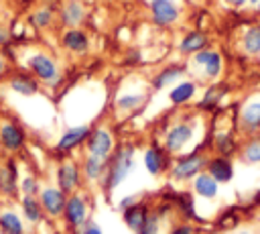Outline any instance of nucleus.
Segmentation results:
<instances>
[{
  "label": "nucleus",
  "mask_w": 260,
  "mask_h": 234,
  "mask_svg": "<svg viewBox=\"0 0 260 234\" xmlns=\"http://www.w3.org/2000/svg\"><path fill=\"white\" fill-rule=\"evenodd\" d=\"M134 167V144H122L116 149V153L112 157H108V167L102 179L104 191L110 193L114 191L132 171Z\"/></svg>",
  "instance_id": "obj_1"
},
{
  "label": "nucleus",
  "mask_w": 260,
  "mask_h": 234,
  "mask_svg": "<svg viewBox=\"0 0 260 234\" xmlns=\"http://www.w3.org/2000/svg\"><path fill=\"white\" fill-rule=\"evenodd\" d=\"M205 167H207V157L199 151H193L189 155L175 159V163L169 169V175L177 181H187V179H195L201 171H205Z\"/></svg>",
  "instance_id": "obj_2"
},
{
  "label": "nucleus",
  "mask_w": 260,
  "mask_h": 234,
  "mask_svg": "<svg viewBox=\"0 0 260 234\" xmlns=\"http://www.w3.org/2000/svg\"><path fill=\"white\" fill-rule=\"evenodd\" d=\"M26 65H28L30 73L39 79V83H45L49 87H55L61 81V71H59L57 63L49 55H45V53H35L28 59Z\"/></svg>",
  "instance_id": "obj_3"
},
{
  "label": "nucleus",
  "mask_w": 260,
  "mask_h": 234,
  "mask_svg": "<svg viewBox=\"0 0 260 234\" xmlns=\"http://www.w3.org/2000/svg\"><path fill=\"white\" fill-rule=\"evenodd\" d=\"M26 144V132L24 128L12 120V118H2L0 120V149L4 153H20Z\"/></svg>",
  "instance_id": "obj_4"
},
{
  "label": "nucleus",
  "mask_w": 260,
  "mask_h": 234,
  "mask_svg": "<svg viewBox=\"0 0 260 234\" xmlns=\"http://www.w3.org/2000/svg\"><path fill=\"white\" fill-rule=\"evenodd\" d=\"M87 214H89L87 197L79 189L73 191V193H69L67 195V201H65V212H63V218H65L67 226L71 230H79L87 222Z\"/></svg>",
  "instance_id": "obj_5"
},
{
  "label": "nucleus",
  "mask_w": 260,
  "mask_h": 234,
  "mask_svg": "<svg viewBox=\"0 0 260 234\" xmlns=\"http://www.w3.org/2000/svg\"><path fill=\"white\" fill-rule=\"evenodd\" d=\"M55 179H57V187L63 191V193H73L79 189L81 185V169L75 161L71 159H65L59 163L57 167V173H55Z\"/></svg>",
  "instance_id": "obj_6"
},
{
  "label": "nucleus",
  "mask_w": 260,
  "mask_h": 234,
  "mask_svg": "<svg viewBox=\"0 0 260 234\" xmlns=\"http://www.w3.org/2000/svg\"><path fill=\"white\" fill-rule=\"evenodd\" d=\"M39 201L43 206V212L51 218H59L65 212V201L67 193H63L57 185H47L39 191Z\"/></svg>",
  "instance_id": "obj_7"
},
{
  "label": "nucleus",
  "mask_w": 260,
  "mask_h": 234,
  "mask_svg": "<svg viewBox=\"0 0 260 234\" xmlns=\"http://www.w3.org/2000/svg\"><path fill=\"white\" fill-rule=\"evenodd\" d=\"M89 132H91V126H89V124L69 126V128L59 136V140H57V144H55V151H57V153H71V151H75L77 147L85 144Z\"/></svg>",
  "instance_id": "obj_8"
},
{
  "label": "nucleus",
  "mask_w": 260,
  "mask_h": 234,
  "mask_svg": "<svg viewBox=\"0 0 260 234\" xmlns=\"http://www.w3.org/2000/svg\"><path fill=\"white\" fill-rule=\"evenodd\" d=\"M85 149H87L89 155L110 157L112 155V149H114V136L104 126L91 128V132H89V136L85 140Z\"/></svg>",
  "instance_id": "obj_9"
},
{
  "label": "nucleus",
  "mask_w": 260,
  "mask_h": 234,
  "mask_svg": "<svg viewBox=\"0 0 260 234\" xmlns=\"http://www.w3.org/2000/svg\"><path fill=\"white\" fill-rule=\"evenodd\" d=\"M191 138H193V126L189 122H177L165 134L162 147H165L167 153H179Z\"/></svg>",
  "instance_id": "obj_10"
},
{
  "label": "nucleus",
  "mask_w": 260,
  "mask_h": 234,
  "mask_svg": "<svg viewBox=\"0 0 260 234\" xmlns=\"http://www.w3.org/2000/svg\"><path fill=\"white\" fill-rule=\"evenodd\" d=\"M142 163H144L146 171L156 177V175H160L162 171L169 169V153L165 151V147L150 144L142 155Z\"/></svg>",
  "instance_id": "obj_11"
},
{
  "label": "nucleus",
  "mask_w": 260,
  "mask_h": 234,
  "mask_svg": "<svg viewBox=\"0 0 260 234\" xmlns=\"http://www.w3.org/2000/svg\"><path fill=\"white\" fill-rule=\"evenodd\" d=\"M150 212H152V210H150L148 203H144V201H134L132 206H128V208L122 210V220H124V224H126L134 234H138V230L142 228V224L146 222V218H148Z\"/></svg>",
  "instance_id": "obj_12"
},
{
  "label": "nucleus",
  "mask_w": 260,
  "mask_h": 234,
  "mask_svg": "<svg viewBox=\"0 0 260 234\" xmlns=\"http://www.w3.org/2000/svg\"><path fill=\"white\" fill-rule=\"evenodd\" d=\"M205 171L217 181V183H228L234 177V165L232 159L225 155H215L211 159H207V167Z\"/></svg>",
  "instance_id": "obj_13"
},
{
  "label": "nucleus",
  "mask_w": 260,
  "mask_h": 234,
  "mask_svg": "<svg viewBox=\"0 0 260 234\" xmlns=\"http://www.w3.org/2000/svg\"><path fill=\"white\" fill-rule=\"evenodd\" d=\"M150 12H152L154 24H158V26H169L179 18V8L171 0H152Z\"/></svg>",
  "instance_id": "obj_14"
},
{
  "label": "nucleus",
  "mask_w": 260,
  "mask_h": 234,
  "mask_svg": "<svg viewBox=\"0 0 260 234\" xmlns=\"http://www.w3.org/2000/svg\"><path fill=\"white\" fill-rule=\"evenodd\" d=\"M195 65H203V73L205 77L209 79H215L219 73H221V55L217 51H209V49H203V51H197L195 53Z\"/></svg>",
  "instance_id": "obj_15"
},
{
  "label": "nucleus",
  "mask_w": 260,
  "mask_h": 234,
  "mask_svg": "<svg viewBox=\"0 0 260 234\" xmlns=\"http://www.w3.org/2000/svg\"><path fill=\"white\" fill-rule=\"evenodd\" d=\"M18 191V171L14 161H4L0 165V193L6 197H14Z\"/></svg>",
  "instance_id": "obj_16"
},
{
  "label": "nucleus",
  "mask_w": 260,
  "mask_h": 234,
  "mask_svg": "<svg viewBox=\"0 0 260 234\" xmlns=\"http://www.w3.org/2000/svg\"><path fill=\"white\" fill-rule=\"evenodd\" d=\"M240 126L248 134L260 132V102H250L240 110Z\"/></svg>",
  "instance_id": "obj_17"
},
{
  "label": "nucleus",
  "mask_w": 260,
  "mask_h": 234,
  "mask_svg": "<svg viewBox=\"0 0 260 234\" xmlns=\"http://www.w3.org/2000/svg\"><path fill=\"white\" fill-rule=\"evenodd\" d=\"M61 45L71 53H85L89 49V39L81 28H67L61 37Z\"/></svg>",
  "instance_id": "obj_18"
},
{
  "label": "nucleus",
  "mask_w": 260,
  "mask_h": 234,
  "mask_svg": "<svg viewBox=\"0 0 260 234\" xmlns=\"http://www.w3.org/2000/svg\"><path fill=\"white\" fill-rule=\"evenodd\" d=\"M8 87L18 96H35L39 92V79L28 73H14L8 79Z\"/></svg>",
  "instance_id": "obj_19"
},
{
  "label": "nucleus",
  "mask_w": 260,
  "mask_h": 234,
  "mask_svg": "<svg viewBox=\"0 0 260 234\" xmlns=\"http://www.w3.org/2000/svg\"><path fill=\"white\" fill-rule=\"evenodd\" d=\"M83 177L87 181H102L106 167H108V157H98V155H89L83 159Z\"/></svg>",
  "instance_id": "obj_20"
},
{
  "label": "nucleus",
  "mask_w": 260,
  "mask_h": 234,
  "mask_svg": "<svg viewBox=\"0 0 260 234\" xmlns=\"http://www.w3.org/2000/svg\"><path fill=\"white\" fill-rule=\"evenodd\" d=\"M193 191H195L199 197L213 199V197H217L219 183H217V181H215L207 171H201V173L193 179Z\"/></svg>",
  "instance_id": "obj_21"
},
{
  "label": "nucleus",
  "mask_w": 260,
  "mask_h": 234,
  "mask_svg": "<svg viewBox=\"0 0 260 234\" xmlns=\"http://www.w3.org/2000/svg\"><path fill=\"white\" fill-rule=\"evenodd\" d=\"M20 210H22L24 220L30 222V224H39L45 216L43 206L39 201V195H22L20 197Z\"/></svg>",
  "instance_id": "obj_22"
},
{
  "label": "nucleus",
  "mask_w": 260,
  "mask_h": 234,
  "mask_svg": "<svg viewBox=\"0 0 260 234\" xmlns=\"http://www.w3.org/2000/svg\"><path fill=\"white\" fill-rule=\"evenodd\" d=\"M0 232L2 234H24L22 218L10 208L0 210Z\"/></svg>",
  "instance_id": "obj_23"
},
{
  "label": "nucleus",
  "mask_w": 260,
  "mask_h": 234,
  "mask_svg": "<svg viewBox=\"0 0 260 234\" xmlns=\"http://www.w3.org/2000/svg\"><path fill=\"white\" fill-rule=\"evenodd\" d=\"M195 92H197V83H195V81H179V83L169 92V100H171V104H175V106H183V104H187V102L195 96Z\"/></svg>",
  "instance_id": "obj_24"
},
{
  "label": "nucleus",
  "mask_w": 260,
  "mask_h": 234,
  "mask_svg": "<svg viewBox=\"0 0 260 234\" xmlns=\"http://www.w3.org/2000/svg\"><path fill=\"white\" fill-rule=\"evenodd\" d=\"M205 45H207V37H205V33H201V31H191V33H187L185 37H183V41L179 43V51L181 53H197V51H203L205 49Z\"/></svg>",
  "instance_id": "obj_25"
},
{
  "label": "nucleus",
  "mask_w": 260,
  "mask_h": 234,
  "mask_svg": "<svg viewBox=\"0 0 260 234\" xmlns=\"http://www.w3.org/2000/svg\"><path fill=\"white\" fill-rule=\"evenodd\" d=\"M83 16H85V10H83V6H81L77 0H69V2L63 6V10H61V20H63V24H67L69 28H75V26L83 20Z\"/></svg>",
  "instance_id": "obj_26"
},
{
  "label": "nucleus",
  "mask_w": 260,
  "mask_h": 234,
  "mask_svg": "<svg viewBox=\"0 0 260 234\" xmlns=\"http://www.w3.org/2000/svg\"><path fill=\"white\" fill-rule=\"evenodd\" d=\"M183 71H185V69H183L181 65H169V67H165L162 71H158V73L154 75L152 87H154V90H162V87L175 83V81L183 75Z\"/></svg>",
  "instance_id": "obj_27"
},
{
  "label": "nucleus",
  "mask_w": 260,
  "mask_h": 234,
  "mask_svg": "<svg viewBox=\"0 0 260 234\" xmlns=\"http://www.w3.org/2000/svg\"><path fill=\"white\" fill-rule=\"evenodd\" d=\"M213 149L219 153V155H225V157H232V153L236 151V138L232 132H219L215 134L213 138Z\"/></svg>",
  "instance_id": "obj_28"
},
{
  "label": "nucleus",
  "mask_w": 260,
  "mask_h": 234,
  "mask_svg": "<svg viewBox=\"0 0 260 234\" xmlns=\"http://www.w3.org/2000/svg\"><path fill=\"white\" fill-rule=\"evenodd\" d=\"M244 49L250 55L260 53V24H254L244 33Z\"/></svg>",
  "instance_id": "obj_29"
},
{
  "label": "nucleus",
  "mask_w": 260,
  "mask_h": 234,
  "mask_svg": "<svg viewBox=\"0 0 260 234\" xmlns=\"http://www.w3.org/2000/svg\"><path fill=\"white\" fill-rule=\"evenodd\" d=\"M144 100H146L144 94H124L116 100V106L124 112H132V110H138L144 104Z\"/></svg>",
  "instance_id": "obj_30"
},
{
  "label": "nucleus",
  "mask_w": 260,
  "mask_h": 234,
  "mask_svg": "<svg viewBox=\"0 0 260 234\" xmlns=\"http://www.w3.org/2000/svg\"><path fill=\"white\" fill-rule=\"evenodd\" d=\"M223 92H225V87H221V85H211V87H207L205 94H203V100L199 102V108H201V110H211V108H215L217 102L221 100Z\"/></svg>",
  "instance_id": "obj_31"
},
{
  "label": "nucleus",
  "mask_w": 260,
  "mask_h": 234,
  "mask_svg": "<svg viewBox=\"0 0 260 234\" xmlns=\"http://www.w3.org/2000/svg\"><path fill=\"white\" fill-rule=\"evenodd\" d=\"M244 159L248 163H260V132L250 138V142L244 147Z\"/></svg>",
  "instance_id": "obj_32"
},
{
  "label": "nucleus",
  "mask_w": 260,
  "mask_h": 234,
  "mask_svg": "<svg viewBox=\"0 0 260 234\" xmlns=\"http://www.w3.org/2000/svg\"><path fill=\"white\" fill-rule=\"evenodd\" d=\"M160 232V212L152 210L146 218V222L142 224V228L138 230V234H158Z\"/></svg>",
  "instance_id": "obj_33"
},
{
  "label": "nucleus",
  "mask_w": 260,
  "mask_h": 234,
  "mask_svg": "<svg viewBox=\"0 0 260 234\" xmlns=\"http://www.w3.org/2000/svg\"><path fill=\"white\" fill-rule=\"evenodd\" d=\"M18 187H20V193H22V195H39V191H41L39 179H37L35 175H24V177L20 179Z\"/></svg>",
  "instance_id": "obj_34"
},
{
  "label": "nucleus",
  "mask_w": 260,
  "mask_h": 234,
  "mask_svg": "<svg viewBox=\"0 0 260 234\" xmlns=\"http://www.w3.org/2000/svg\"><path fill=\"white\" fill-rule=\"evenodd\" d=\"M51 20H53V12H51L49 8H39V10L30 16V22H32L37 28H45V26H49Z\"/></svg>",
  "instance_id": "obj_35"
},
{
  "label": "nucleus",
  "mask_w": 260,
  "mask_h": 234,
  "mask_svg": "<svg viewBox=\"0 0 260 234\" xmlns=\"http://www.w3.org/2000/svg\"><path fill=\"white\" fill-rule=\"evenodd\" d=\"M79 234H104L102 228L95 224V222H85L81 228H79Z\"/></svg>",
  "instance_id": "obj_36"
},
{
  "label": "nucleus",
  "mask_w": 260,
  "mask_h": 234,
  "mask_svg": "<svg viewBox=\"0 0 260 234\" xmlns=\"http://www.w3.org/2000/svg\"><path fill=\"white\" fill-rule=\"evenodd\" d=\"M193 232H195L193 226H189V224H177L169 234H193Z\"/></svg>",
  "instance_id": "obj_37"
},
{
  "label": "nucleus",
  "mask_w": 260,
  "mask_h": 234,
  "mask_svg": "<svg viewBox=\"0 0 260 234\" xmlns=\"http://www.w3.org/2000/svg\"><path fill=\"white\" fill-rule=\"evenodd\" d=\"M134 201H138V197H136V195H128V197H124V199L120 201V210H124V208H128V206H132Z\"/></svg>",
  "instance_id": "obj_38"
},
{
  "label": "nucleus",
  "mask_w": 260,
  "mask_h": 234,
  "mask_svg": "<svg viewBox=\"0 0 260 234\" xmlns=\"http://www.w3.org/2000/svg\"><path fill=\"white\" fill-rule=\"evenodd\" d=\"M225 2H228L230 6H236V8H240V6H244L248 0H225Z\"/></svg>",
  "instance_id": "obj_39"
},
{
  "label": "nucleus",
  "mask_w": 260,
  "mask_h": 234,
  "mask_svg": "<svg viewBox=\"0 0 260 234\" xmlns=\"http://www.w3.org/2000/svg\"><path fill=\"white\" fill-rule=\"evenodd\" d=\"M6 73V61H4V57L0 55V77Z\"/></svg>",
  "instance_id": "obj_40"
},
{
  "label": "nucleus",
  "mask_w": 260,
  "mask_h": 234,
  "mask_svg": "<svg viewBox=\"0 0 260 234\" xmlns=\"http://www.w3.org/2000/svg\"><path fill=\"white\" fill-rule=\"evenodd\" d=\"M6 39H8V33L6 31H0V45L6 43Z\"/></svg>",
  "instance_id": "obj_41"
},
{
  "label": "nucleus",
  "mask_w": 260,
  "mask_h": 234,
  "mask_svg": "<svg viewBox=\"0 0 260 234\" xmlns=\"http://www.w3.org/2000/svg\"><path fill=\"white\" fill-rule=\"evenodd\" d=\"M256 10H258V12H260V0H258V2H256Z\"/></svg>",
  "instance_id": "obj_42"
},
{
  "label": "nucleus",
  "mask_w": 260,
  "mask_h": 234,
  "mask_svg": "<svg viewBox=\"0 0 260 234\" xmlns=\"http://www.w3.org/2000/svg\"><path fill=\"white\" fill-rule=\"evenodd\" d=\"M248 2H254V4H256V2H258V0H248Z\"/></svg>",
  "instance_id": "obj_43"
},
{
  "label": "nucleus",
  "mask_w": 260,
  "mask_h": 234,
  "mask_svg": "<svg viewBox=\"0 0 260 234\" xmlns=\"http://www.w3.org/2000/svg\"><path fill=\"white\" fill-rule=\"evenodd\" d=\"M240 234H250V232H240Z\"/></svg>",
  "instance_id": "obj_44"
}]
</instances>
